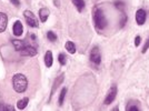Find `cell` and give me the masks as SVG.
Instances as JSON below:
<instances>
[{"instance_id":"obj_1","label":"cell","mask_w":149,"mask_h":111,"mask_svg":"<svg viewBox=\"0 0 149 111\" xmlns=\"http://www.w3.org/2000/svg\"><path fill=\"white\" fill-rule=\"evenodd\" d=\"M27 86H28V81H27V78H26L24 74H17L13 76V87L16 92L18 93L25 92L26 89H27Z\"/></svg>"},{"instance_id":"obj_2","label":"cell","mask_w":149,"mask_h":111,"mask_svg":"<svg viewBox=\"0 0 149 111\" xmlns=\"http://www.w3.org/2000/svg\"><path fill=\"white\" fill-rule=\"evenodd\" d=\"M93 21H95V25L96 27L100 29V30H102V29H105L106 26H107V19H106V16L104 11L99 9V8H97L96 10H95V13H93Z\"/></svg>"},{"instance_id":"obj_3","label":"cell","mask_w":149,"mask_h":111,"mask_svg":"<svg viewBox=\"0 0 149 111\" xmlns=\"http://www.w3.org/2000/svg\"><path fill=\"white\" fill-rule=\"evenodd\" d=\"M24 16H25L27 24L30 26V27H32V28H38V26H39L38 19L36 18V16L31 12L30 10H25L24 11Z\"/></svg>"},{"instance_id":"obj_4","label":"cell","mask_w":149,"mask_h":111,"mask_svg":"<svg viewBox=\"0 0 149 111\" xmlns=\"http://www.w3.org/2000/svg\"><path fill=\"white\" fill-rule=\"evenodd\" d=\"M116 96H117V87L116 86H112L110 89H109V91L107 93V96H106V99H105V103L106 105H109L111 103L112 101L116 99Z\"/></svg>"},{"instance_id":"obj_5","label":"cell","mask_w":149,"mask_h":111,"mask_svg":"<svg viewBox=\"0 0 149 111\" xmlns=\"http://www.w3.org/2000/svg\"><path fill=\"white\" fill-rule=\"evenodd\" d=\"M90 60L91 62H93L95 65H99L101 62V55H100V51L98 47H93L90 52Z\"/></svg>"},{"instance_id":"obj_6","label":"cell","mask_w":149,"mask_h":111,"mask_svg":"<svg viewBox=\"0 0 149 111\" xmlns=\"http://www.w3.org/2000/svg\"><path fill=\"white\" fill-rule=\"evenodd\" d=\"M20 53H21V56H25V57H33V56L37 55V50L31 46H25L20 50Z\"/></svg>"},{"instance_id":"obj_7","label":"cell","mask_w":149,"mask_h":111,"mask_svg":"<svg viewBox=\"0 0 149 111\" xmlns=\"http://www.w3.org/2000/svg\"><path fill=\"white\" fill-rule=\"evenodd\" d=\"M146 18H147V13H146V11H145L143 9H139V10H137V12H136L137 25L143 26V24H145V21H146Z\"/></svg>"},{"instance_id":"obj_8","label":"cell","mask_w":149,"mask_h":111,"mask_svg":"<svg viewBox=\"0 0 149 111\" xmlns=\"http://www.w3.org/2000/svg\"><path fill=\"white\" fill-rule=\"evenodd\" d=\"M13 35H15L16 37H20V36L22 35V32H24V27H22L21 21L17 20V21L13 24Z\"/></svg>"},{"instance_id":"obj_9","label":"cell","mask_w":149,"mask_h":111,"mask_svg":"<svg viewBox=\"0 0 149 111\" xmlns=\"http://www.w3.org/2000/svg\"><path fill=\"white\" fill-rule=\"evenodd\" d=\"M7 25H8V17L6 13L0 12V32H3L6 30Z\"/></svg>"},{"instance_id":"obj_10","label":"cell","mask_w":149,"mask_h":111,"mask_svg":"<svg viewBox=\"0 0 149 111\" xmlns=\"http://www.w3.org/2000/svg\"><path fill=\"white\" fill-rule=\"evenodd\" d=\"M49 13H50L49 9L46 8V7L41 8V9L39 10V19L41 20V22H46V21H47V19L49 17Z\"/></svg>"},{"instance_id":"obj_11","label":"cell","mask_w":149,"mask_h":111,"mask_svg":"<svg viewBox=\"0 0 149 111\" xmlns=\"http://www.w3.org/2000/svg\"><path fill=\"white\" fill-rule=\"evenodd\" d=\"M52 61H54V58H52V52L48 50L45 55V65L47 68H50L52 66Z\"/></svg>"},{"instance_id":"obj_12","label":"cell","mask_w":149,"mask_h":111,"mask_svg":"<svg viewBox=\"0 0 149 111\" xmlns=\"http://www.w3.org/2000/svg\"><path fill=\"white\" fill-rule=\"evenodd\" d=\"M65 48L71 55H74V52H76V46H74V43L72 41H67L66 44H65Z\"/></svg>"},{"instance_id":"obj_13","label":"cell","mask_w":149,"mask_h":111,"mask_svg":"<svg viewBox=\"0 0 149 111\" xmlns=\"http://www.w3.org/2000/svg\"><path fill=\"white\" fill-rule=\"evenodd\" d=\"M71 1H72V3H74V7L77 8L78 11H82V10H84V8H85V2H84V0H71Z\"/></svg>"},{"instance_id":"obj_14","label":"cell","mask_w":149,"mask_h":111,"mask_svg":"<svg viewBox=\"0 0 149 111\" xmlns=\"http://www.w3.org/2000/svg\"><path fill=\"white\" fill-rule=\"evenodd\" d=\"M28 102H29V99L28 98L21 99V100H19L18 103H17V108H18L19 110H22V109H25L26 107H27Z\"/></svg>"},{"instance_id":"obj_15","label":"cell","mask_w":149,"mask_h":111,"mask_svg":"<svg viewBox=\"0 0 149 111\" xmlns=\"http://www.w3.org/2000/svg\"><path fill=\"white\" fill-rule=\"evenodd\" d=\"M66 93H67V88H62L61 92H60V94H59V105H62V103H63V100H65V98H66Z\"/></svg>"},{"instance_id":"obj_16","label":"cell","mask_w":149,"mask_h":111,"mask_svg":"<svg viewBox=\"0 0 149 111\" xmlns=\"http://www.w3.org/2000/svg\"><path fill=\"white\" fill-rule=\"evenodd\" d=\"M47 37H48V39H49L51 42H55L57 40V36L52 31H48V32H47Z\"/></svg>"},{"instance_id":"obj_17","label":"cell","mask_w":149,"mask_h":111,"mask_svg":"<svg viewBox=\"0 0 149 111\" xmlns=\"http://www.w3.org/2000/svg\"><path fill=\"white\" fill-rule=\"evenodd\" d=\"M58 60H59L61 66H65L66 62H67V58H66V56L63 55V53H60V55L58 56Z\"/></svg>"},{"instance_id":"obj_18","label":"cell","mask_w":149,"mask_h":111,"mask_svg":"<svg viewBox=\"0 0 149 111\" xmlns=\"http://www.w3.org/2000/svg\"><path fill=\"white\" fill-rule=\"evenodd\" d=\"M13 44H15V47H16V49L19 50V51L25 47V44L21 42V41H18V40H15V41H13Z\"/></svg>"},{"instance_id":"obj_19","label":"cell","mask_w":149,"mask_h":111,"mask_svg":"<svg viewBox=\"0 0 149 111\" xmlns=\"http://www.w3.org/2000/svg\"><path fill=\"white\" fill-rule=\"evenodd\" d=\"M115 6H116V8H118V9H123L125 3L123 1H120V0H117V1H115Z\"/></svg>"},{"instance_id":"obj_20","label":"cell","mask_w":149,"mask_h":111,"mask_svg":"<svg viewBox=\"0 0 149 111\" xmlns=\"http://www.w3.org/2000/svg\"><path fill=\"white\" fill-rule=\"evenodd\" d=\"M126 110H129V111H131V110H135V111H137V110H139V108L137 107V105H128L127 108H126Z\"/></svg>"},{"instance_id":"obj_21","label":"cell","mask_w":149,"mask_h":111,"mask_svg":"<svg viewBox=\"0 0 149 111\" xmlns=\"http://www.w3.org/2000/svg\"><path fill=\"white\" fill-rule=\"evenodd\" d=\"M140 42H141V38L139 37V36H137V37L135 38V46L138 47V46L140 44Z\"/></svg>"},{"instance_id":"obj_22","label":"cell","mask_w":149,"mask_h":111,"mask_svg":"<svg viewBox=\"0 0 149 111\" xmlns=\"http://www.w3.org/2000/svg\"><path fill=\"white\" fill-rule=\"evenodd\" d=\"M148 48H149V39H148V40H147V43H146V44L143 46V51H141V52H143V53H146V51L148 50Z\"/></svg>"},{"instance_id":"obj_23","label":"cell","mask_w":149,"mask_h":111,"mask_svg":"<svg viewBox=\"0 0 149 111\" xmlns=\"http://www.w3.org/2000/svg\"><path fill=\"white\" fill-rule=\"evenodd\" d=\"M10 1H11V2H13V5H15V6L16 7H18L19 5H20V2H19V0H10Z\"/></svg>"}]
</instances>
